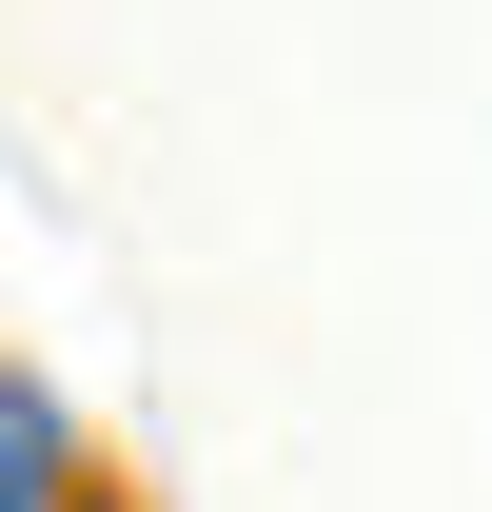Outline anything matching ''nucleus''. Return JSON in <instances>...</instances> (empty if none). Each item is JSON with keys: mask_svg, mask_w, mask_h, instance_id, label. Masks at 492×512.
I'll use <instances>...</instances> for the list:
<instances>
[{"mask_svg": "<svg viewBox=\"0 0 492 512\" xmlns=\"http://www.w3.org/2000/svg\"><path fill=\"white\" fill-rule=\"evenodd\" d=\"M0 512H40V414L0 394Z\"/></svg>", "mask_w": 492, "mask_h": 512, "instance_id": "nucleus-1", "label": "nucleus"}]
</instances>
